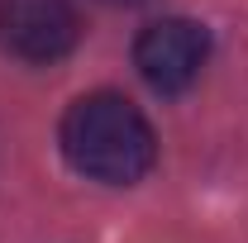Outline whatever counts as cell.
Returning <instances> with one entry per match:
<instances>
[{"label": "cell", "mask_w": 248, "mask_h": 243, "mask_svg": "<svg viewBox=\"0 0 248 243\" xmlns=\"http://www.w3.org/2000/svg\"><path fill=\"white\" fill-rule=\"evenodd\" d=\"M58 143L62 157L72 162V172H81L100 186H134L157 162L153 124L143 120V110L134 100H124L115 91H91L72 100V110L62 115Z\"/></svg>", "instance_id": "1"}, {"label": "cell", "mask_w": 248, "mask_h": 243, "mask_svg": "<svg viewBox=\"0 0 248 243\" xmlns=\"http://www.w3.org/2000/svg\"><path fill=\"white\" fill-rule=\"evenodd\" d=\"M210 58V33L196 19H157L134 43V67L157 95H182Z\"/></svg>", "instance_id": "2"}, {"label": "cell", "mask_w": 248, "mask_h": 243, "mask_svg": "<svg viewBox=\"0 0 248 243\" xmlns=\"http://www.w3.org/2000/svg\"><path fill=\"white\" fill-rule=\"evenodd\" d=\"M72 0H0V43L24 62H58L77 48Z\"/></svg>", "instance_id": "3"}, {"label": "cell", "mask_w": 248, "mask_h": 243, "mask_svg": "<svg viewBox=\"0 0 248 243\" xmlns=\"http://www.w3.org/2000/svg\"><path fill=\"white\" fill-rule=\"evenodd\" d=\"M110 5H139V0H110Z\"/></svg>", "instance_id": "4"}]
</instances>
